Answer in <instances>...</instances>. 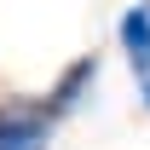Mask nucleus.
Masks as SVG:
<instances>
[{"label":"nucleus","mask_w":150,"mask_h":150,"mask_svg":"<svg viewBox=\"0 0 150 150\" xmlns=\"http://www.w3.org/2000/svg\"><path fill=\"white\" fill-rule=\"evenodd\" d=\"M58 133V115L46 98H6L0 104V150H46Z\"/></svg>","instance_id":"1"},{"label":"nucleus","mask_w":150,"mask_h":150,"mask_svg":"<svg viewBox=\"0 0 150 150\" xmlns=\"http://www.w3.org/2000/svg\"><path fill=\"white\" fill-rule=\"evenodd\" d=\"M115 46H121V58L133 64V75L150 69V0H133L127 12H121V23H115Z\"/></svg>","instance_id":"2"},{"label":"nucleus","mask_w":150,"mask_h":150,"mask_svg":"<svg viewBox=\"0 0 150 150\" xmlns=\"http://www.w3.org/2000/svg\"><path fill=\"white\" fill-rule=\"evenodd\" d=\"M93 81H98V58H75L69 69L58 75V87L46 93V110H52L58 121H64L69 110H81V104H87V93H93Z\"/></svg>","instance_id":"3"},{"label":"nucleus","mask_w":150,"mask_h":150,"mask_svg":"<svg viewBox=\"0 0 150 150\" xmlns=\"http://www.w3.org/2000/svg\"><path fill=\"white\" fill-rule=\"evenodd\" d=\"M139 98H144V110H150V69L139 75Z\"/></svg>","instance_id":"4"}]
</instances>
